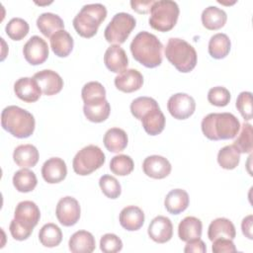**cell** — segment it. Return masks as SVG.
Returning a JSON list of instances; mask_svg holds the SVG:
<instances>
[{
	"mask_svg": "<svg viewBox=\"0 0 253 253\" xmlns=\"http://www.w3.org/2000/svg\"><path fill=\"white\" fill-rule=\"evenodd\" d=\"M81 97L85 106H96L106 101L105 87L98 81L86 83L81 90Z\"/></svg>",
	"mask_w": 253,
	"mask_h": 253,
	"instance_id": "cell-28",
	"label": "cell"
},
{
	"mask_svg": "<svg viewBox=\"0 0 253 253\" xmlns=\"http://www.w3.org/2000/svg\"><path fill=\"white\" fill-rule=\"evenodd\" d=\"M147 232L154 242L166 243L173 236V224L168 217L158 215L150 221Z\"/></svg>",
	"mask_w": 253,
	"mask_h": 253,
	"instance_id": "cell-14",
	"label": "cell"
},
{
	"mask_svg": "<svg viewBox=\"0 0 253 253\" xmlns=\"http://www.w3.org/2000/svg\"><path fill=\"white\" fill-rule=\"evenodd\" d=\"M190 203L188 193L182 189L171 190L165 197L164 206L168 212L172 214H179L184 211Z\"/></svg>",
	"mask_w": 253,
	"mask_h": 253,
	"instance_id": "cell-24",
	"label": "cell"
},
{
	"mask_svg": "<svg viewBox=\"0 0 253 253\" xmlns=\"http://www.w3.org/2000/svg\"><path fill=\"white\" fill-rule=\"evenodd\" d=\"M39 150L33 144H21L14 149V162L22 168L34 167L39 161Z\"/></svg>",
	"mask_w": 253,
	"mask_h": 253,
	"instance_id": "cell-26",
	"label": "cell"
},
{
	"mask_svg": "<svg viewBox=\"0 0 253 253\" xmlns=\"http://www.w3.org/2000/svg\"><path fill=\"white\" fill-rule=\"evenodd\" d=\"M252 219L253 216L252 214L247 215L246 217L243 218L242 222H241V229H242V233L248 238V239H252Z\"/></svg>",
	"mask_w": 253,
	"mask_h": 253,
	"instance_id": "cell-49",
	"label": "cell"
},
{
	"mask_svg": "<svg viewBox=\"0 0 253 253\" xmlns=\"http://www.w3.org/2000/svg\"><path fill=\"white\" fill-rule=\"evenodd\" d=\"M153 3H154L153 0H146V1L132 0L130 1V6L138 14H147L148 12H150V9Z\"/></svg>",
	"mask_w": 253,
	"mask_h": 253,
	"instance_id": "cell-48",
	"label": "cell"
},
{
	"mask_svg": "<svg viewBox=\"0 0 253 253\" xmlns=\"http://www.w3.org/2000/svg\"><path fill=\"white\" fill-rule=\"evenodd\" d=\"M103 142L105 147L114 153H118L123 151L128 142L126 132L120 127H112L109 128L103 138Z\"/></svg>",
	"mask_w": 253,
	"mask_h": 253,
	"instance_id": "cell-29",
	"label": "cell"
},
{
	"mask_svg": "<svg viewBox=\"0 0 253 253\" xmlns=\"http://www.w3.org/2000/svg\"><path fill=\"white\" fill-rule=\"evenodd\" d=\"M115 86L125 93H131L139 90L143 84L142 74L133 68L126 69L115 78Z\"/></svg>",
	"mask_w": 253,
	"mask_h": 253,
	"instance_id": "cell-18",
	"label": "cell"
},
{
	"mask_svg": "<svg viewBox=\"0 0 253 253\" xmlns=\"http://www.w3.org/2000/svg\"><path fill=\"white\" fill-rule=\"evenodd\" d=\"M48 53L49 50L46 42L39 36H33L23 47L24 57L32 65L43 63L47 59Z\"/></svg>",
	"mask_w": 253,
	"mask_h": 253,
	"instance_id": "cell-12",
	"label": "cell"
},
{
	"mask_svg": "<svg viewBox=\"0 0 253 253\" xmlns=\"http://www.w3.org/2000/svg\"><path fill=\"white\" fill-rule=\"evenodd\" d=\"M164 52L168 61L180 72L188 73L196 67L198 58L196 49L185 40L170 38Z\"/></svg>",
	"mask_w": 253,
	"mask_h": 253,
	"instance_id": "cell-4",
	"label": "cell"
},
{
	"mask_svg": "<svg viewBox=\"0 0 253 253\" xmlns=\"http://www.w3.org/2000/svg\"><path fill=\"white\" fill-rule=\"evenodd\" d=\"M129 48L133 58L147 68L157 67L162 62L163 45L158 38L149 32H139L131 41Z\"/></svg>",
	"mask_w": 253,
	"mask_h": 253,
	"instance_id": "cell-1",
	"label": "cell"
},
{
	"mask_svg": "<svg viewBox=\"0 0 253 253\" xmlns=\"http://www.w3.org/2000/svg\"><path fill=\"white\" fill-rule=\"evenodd\" d=\"M231 42L227 35L223 33H217L210 39L209 42V53L212 58L221 59L224 58L230 51Z\"/></svg>",
	"mask_w": 253,
	"mask_h": 253,
	"instance_id": "cell-32",
	"label": "cell"
},
{
	"mask_svg": "<svg viewBox=\"0 0 253 253\" xmlns=\"http://www.w3.org/2000/svg\"><path fill=\"white\" fill-rule=\"evenodd\" d=\"M80 205L76 199L70 196L61 198L56 206L55 214L58 221L64 226H72L80 218Z\"/></svg>",
	"mask_w": 253,
	"mask_h": 253,
	"instance_id": "cell-10",
	"label": "cell"
},
{
	"mask_svg": "<svg viewBox=\"0 0 253 253\" xmlns=\"http://www.w3.org/2000/svg\"><path fill=\"white\" fill-rule=\"evenodd\" d=\"M74 41L71 35L63 30H59L50 37V47L58 57H66L73 49Z\"/></svg>",
	"mask_w": 253,
	"mask_h": 253,
	"instance_id": "cell-25",
	"label": "cell"
},
{
	"mask_svg": "<svg viewBox=\"0 0 253 253\" xmlns=\"http://www.w3.org/2000/svg\"><path fill=\"white\" fill-rule=\"evenodd\" d=\"M2 127L18 138H27L34 133L36 121L34 116L18 106H8L1 113Z\"/></svg>",
	"mask_w": 253,
	"mask_h": 253,
	"instance_id": "cell-3",
	"label": "cell"
},
{
	"mask_svg": "<svg viewBox=\"0 0 253 253\" xmlns=\"http://www.w3.org/2000/svg\"><path fill=\"white\" fill-rule=\"evenodd\" d=\"M68 246L69 250L73 253H91L95 250L96 242L91 232L78 230L71 235Z\"/></svg>",
	"mask_w": 253,
	"mask_h": 253,
	"instance_id": "cell-22",
	"label": "cell"
},
{
	"mask_svg": "<svg viewBox=\"0 0 253 253\" xmlns=\"http://www.w3.org/2000/svg\"><path fill=\"white\" fill-rule=\"evenodd\" d=\"M135 25L136 21L130 14L125 12L117 13L105 28V39L110 43H124L135 28Z\"/></svg>",
	"mask_w": 253,
	"mask_h": 253,
	"instance_id": "cell-8",
	"label": "cell"
},
{
	"mask_svg": "<svg viewBox=\"0 0 253 253\" xmlns=\"http://www.w3.org/2000/svg\"><path fill=\"white\" fill-rule=\"evenodd\" d=\"M123 248V241L114 233H106L100 239V249L104 253H116Z\"/></svg>",
	"mask_w": 253,
	"mask_h": 253,
	"instance_id": "cell-44",
	"label": "cell"
},
{
	"mask_svg": "<svg viewBox=\"0 0 253 253\" xmlns=\"http://www.w3.org/2000/svg\"><path fill=\"white\" fill-rule=\"evenodd\" d=\"M184 252H186V253H190V252L205 253V252H207V247H206L205 242L202 239L196 238V239L187 241V244L184 248Z\"/></svg>",
	"mask_w": 253,
	"mask_h": 253,
	"instance_id": "cell-47",
	"label": "cell"
},
{
	"mask_svg": "<svg viewBox=\"0 0 253 253\" xmlns=\"http://www.w3.org/2000/svg\"><path fill=\"white\" fill-rule=\"evenodd\" d=\"M14 92L19 99L27 103L38 101L42 93L34 77H22L18 79L14 84Z\"/></svg>",
	"mask_w": 253,
	"mask_h": 253,
	"instance_id": "cell-16",
	"label": "cell"
},
{
	"mask_svg": "<svg viewBox=\"0 0 253 253\" xmlns=\"http://www.w3.org/2000/svg\"><path fill=\"white\" fill-rule=\"evenodd\" d=\"M107 17V9L103 4L94 3L84 5L73 19V27L76 33L86 39L92 38Z\"/></svg>",
	"mask_w": 253,
	"mask_h": 253,
	"instance_id": "cell-5",
	"label": "cell"
},
{
	"mask_svg": "<svg viewBox=\"0 0 253 253\" xmlns=\"http://www.w3.org/2000/svg\"><path fill=\"white\" fill-rule=\"evenodd\" d=\"M38 184L36 174L28 168H23L17 171L13 176V185L18 192H32Z\"/></svg>",
	"mask_w": 253,
	"mask_h": 253,
	"instance_id": "cell-33",
	"label": "cell"
},
{
	"mask_svg": "<svg viewBox=\"0 0 253 253\" xmlns=\"http://www.w3.org/2000/svg\"><path fill=\"white\" fill-rule=\"evenodd\" d=\"M142 169L144 174L150 178L163 179L170 174L172 166L167 158L160 155H150L143 160Z\"/></svg>",
	"mask_w": 253,
	"mask_h": 253,
	"instance_id": "cell-15",
	"label": "cell"
},
{
	"mask_svg": "<svg viewBox=\"0 0 253 253\" xmlns=\"http://www.w3.org/2000/svg\"><path fill=\"white\" fill-rule=\"evenodd\" d=\"M208 101L216 107H225L230 101V92L222 86L212 87L209 90Z\"/></svg>",
	"mask_w": 253,
	"mask_h": 253,
	"instance_id": "cell-42",
	"label": "cell"
},
{
	"mask_svg": "<svg viewBox=\"0 0 253 253\" xmlns=\"http://www.w3.org/2000/svg\"><path fill=\"white\" fill-rule=\"evenodd\" d=\"M104 63L110 71L114 73H121L126 69L128 59L124 48L119 44H112L105 52Z\"/></svg>",
	"mask_w": 253,
	"mask_h": 253,
	"instance_id": "cell-19",
	"label": "cell"
},
{
	"mask_svg": "<svg viewBox=\"0 0 253 253\" xmlns=\"http://www.w3.org/2000/svg\"><path fill=\"white\" fill-rule=\"evenodd\" d=\"M37 27L46 38H50L54 33L64 29L63 20L53 13H42L37 19Z\"/></svg>",
	"mask_w": 253,
	"mask_h": 253,
	"instance_id": "cell-30",
	"label": "cell"
},
{
	"mask_svg": "<svg viewBox=\"0 0 253 253\" xmlns=\"http://www.w3.org/2000/svg\"><path fill=\"white\" fill-rule=\"evenodd\" d=\"M167 109L174 119L186 120L194 114L196 102L192 96L186 93H176L169 98Z\"/></svg>",
	"mask_w": 253,
	"mask_h": 253,
	"instance_id": "cell-9",
	"label": "cell"
},
{
	"mask_svg": "<svg viewBox=\"0 0 253 253\" xmlns=\"http://www.w3.org/2000/svg\"><path fill=\"white\" fill-rule=\"evenodd\" d=\"M42 175L48 184H56L63 181L67 175L66 163L59 157L47 159L42 167Z\"/></svg>",
	"mask_w": 253,
	"mask_h": 253,
	"instance_id": "cell-17",
	"label": "cell"
},
{
	"mask_svg": "<svg viewBox=\"0 0 253 253\" xmlns=\"http://www.w3.org/2000/svg\"><path fill=\"white\" fill-rule=\"evenodd\" d=\"M140 121L146 133L150 135H157L163 131L166 119L158 106L147 111Z\"/></svg>",
	"mask_w": 253,
	"mask_h": 253,
	"instance_id": "cell-21",
	"label": "cell"
},
{
	"mask_svg": "<svg viewBox=\"0 0 253 253\" xmlns=\"http://www.w3.org/2000/svg\"><path fill=\"white\" fill-rule=\"evenodd\" d=\"M179 6L175 1H154L150 9L149 25L158 32H168L174 28L179 17Z\"/></svg>",
	"mask_w": 253,
	"mask_h": 253,
	"instance_id": "cell-6",
	"label": "cell"
},
{
	"mask_svg": "<svg viewBox=\"0 0 253 253\" xmlns=\"http://www.w3.org/2000/svg\"><path fill=\"white\" fill-rule=\"evenodd\" d=\"M133 168H134V163L132 158L126 154L116 155L110 161L111 171L118 176L128 175L132 172Z\"/></svg>",
	"mask_w": 253,
	"mask_h": 253,
	"instance_id": "cell-37",
	"label": "cell"
},
{
	"mask_svg": "<svg viewBox=\"0 0 253 253\" xmlns=\"http://www.w3.org/2000/svg\"><path fill=\"white\" fill-rule=\"evenodd\" d=\"M41 211L39 207L32 201L20 202L14 212V220L24 228L33 231L34 227L39 223Z\"/></svg>",
	"mask_w": 253,
	"mask_h": 253,
	"instance_id": "cell-11",
	"label": "cell"
},
{
	"mask_svg": "<svg viewBox=\"0 0 253 253\" xmlns=\"http://www.w3.org/2000/svg\"><path fill=\"white\" fill-rule=\"evenodd\" d=\"M111 112V106L106 100L104 103L96 106H85L83 107V113L86 119L92 123H102L106 121Z\"/></svg>",
	"mask_w": 253,
	"mask_h": 253,
	"instance_id": "cell-36",
	"label": "cell"
},
{
	"mask_svg": "<svg viewBox=\"0 0 253 253\" xmlns=\"http://www.w3.org/2000/svg\"><path fill=\"white\" fill-rule=\"evenodd\" d=\"M106 157L101 148L94 144H89L79 150L72 161V167L76 174L86 176L101 168Z\"/></svg>",
	"mask_w": 253,
	"mask_h": 253,
	"instance_id": "cell-7",
	"label": "cell"
},
{
	"mask_svg": "<svg viewBox=\"0 0 253 253\" xmlns=\"http://www.w3.org/2000/svg\"><path fill=\"white\" fill-rule=\"evenodd\" d=\"M239 161L240 152L233 144L222 147L217 153V162L223 169L232 170L237 167Z\"/></svg>",
	"mask_w": 253,
	"mask_h": 253,
	"instance_id": "cell-35",
	"label": "cell"
},
{
	"mask_svg": "<svg viewBox=\"0 0 253 253\" xmlns=\"http://www.w3.org/2000/svg\"><path fill=\"white\" fill-rule=\"evenodd\" d=\"M99 186L103 194L109 199H117L122 193L120 182L111 175H103L99 180Z\"/></svg>",
	"mask_w": 253,
	"mask_h": 253,
	"instance_id": "cell-41",
	"label": "cell"
},
{
	"mask_svg": "<svg viewBox=\"0 0 253 253\" xmlns=\"http://www.w3.org/2000/svg\"><path fill=\"white\" fill-rule=\"evenodd\" d=\"M9 229H10V233H11L12 237L16 240H19V241H23V240L28 239L31 236L32 232H33L31 230H28V229L24 228L20 224H18L14 219L11 220Z\"/></svg>",
	"mask_w": 253,
	"mask_h": 253,
	"instance_id": "cell-46",
	"label": "cell"
},
{
	"mask_svg": "<svg viewBox=\"0 0 253 253\" xmlns=\"http://www.w3.org/2000/svg\"><path fill=\"white\" fill-rule=\"evenodd\" d=\"M202 23L203 26L208 30H218L222 28L227 20L226 13L216 7V6H209L202 13Z\"/></svg>",
	"mask_w": 253,
	"mask_h": 253,
	"instance_id": "cell-31",
	"label": "cell"
},
{
	"mask_svg": "<svg viewBox=\"0 0 253 253\" xmlns=\"http://www.w3.org/2000/svg\"><path fill=\"white\" fill-rule=\"evenodd\" d=\"M236 108L244 121H250L252 119V94L251 92H241L236 100Z\"/></svg>",
	"mask_w": 253,
	"mask_h": 253,
	"instance_id": "cell-43",
	"label": "cell"
},
{
	"mask_svg": "<svg viewBox=\"0 0 253 253\" xmlns=\"http://www.w3.org/2000/svg\"><path fill=\"white\" fill-rule=\"evenodd\" d=\"M119 220L125 229L135 231L144 223V212L136 206H127L121 211Z\"/></svg>",
	"mask_w": 253,
	"mask_h": 253,
	"instance_id": "cell-20",
	"label": "cell"
},
{
	"mask_svg": "<svg viewBox=\"0 0 253 253\" xmlns=\"http://www.w3.org/2000/svg\"><path fill=\"white\" fill-rule=\"evenodd\" d=\"M233 145L240 153H251L252 145V126L248 123L242 125V128L238 137L233 141Z\"/></svg>",
	"mask_w": 253,
	"mask_h": 253,
	"instance_id": "cell-39",
	"label": "cell"
},
{
	"mask_svg": "<svg viewBox=\"0 0 253 253\" xmlns=\"http://www.w3.org/2000/svg\"><path fill=\"white\" fill-rule=\"evenodd\" d=\"M158 107V103L156 102V100H154L151 97H146V96H142V97H138L136 99H134L131 104H130V112L132 114V116L137 119V120H141L142 116L149 110Z\"/></svg>",
	"mask_w": 253,
	"mask_h": 253,
	"instance_id": "cell-40",
	"label": "cell"
},
{
	"mask_svg": "<svg viewBox=\"0 0 253 253\" xmlns=\"http://www.w3.org/2000/svg\"><path fill=\"white\" fill-rule=\"evenodd\" d=\"M34 78L37 80L42 92L46 96L59 93L63 87V80L60 75L50 69H43L35 73Z\"/></svg>",
	"mask_w": 253,
	"mask_h": 253,
	"instance_id": "cell-13",
	"label": "cell"
},
{
	"mask_svg": "<svg viewBox=\"0 0 253 253\" xmlns=\"http://www.w3.org/2000/svg\"><path fill=\"white\" fill-rule=\"evenodd\" d=\"M30 30L27 21L22 18H13L6 25L5 31L8 37L13 41H21L24 39Z\"/></svg>",
	"mask_w": 253,
	"mask_h": 253,
	"instance_id": "cell-38",
	"label": "cell"
},
{
	"mask_svg": "<svg viewBox=\"0 0 253 253\" xmlns=\"http://www.w3.org/2000/svg\"><path fill=\"white\" fill-rule=\"evenodd\" d=\"M211 250L213 253H230L235 252L236 247L232 241V239L229 238H217L212 241V247Z\"/></svg>",
	"mask_w": 253,
	"mask_h": 253,
	"instance_id": "cell-45",
	"label": "cell"
},
{
	"mask_svg": "<svg viewBox=\"0 0 253 253\" xmlns=\"http://www.w3.org/2000/svg\"><path fill=\"white\" fill-rule=\"evenodd\" d=\"M236 235L235 226L231 220L225 217H218L213 219L208 229V237L211 241L217 238L234 239Z\"/></svg>",
	"mask_w": 253,
	"mask_h": 253,
	"instance_id": "cell-23",
	"label": "cell"
},
{
	"mask_svg": "<svg viewBox=\"0 0 253 253\" xmlns=\"http://www.w3.org/2000/svg\"><path fill=\"white\" fill-rule=\"evenodd\" d=\"M203 224L201 219L195 216H186L178 225V236L182 241H190L202 236Z\"/></svg>",
	"mask_w": 253,
	"mask_h": 253,
	"instance_id": "cell-27",
	"label": "cell"
},
{
	"mask_svg": "<svg viewBox=\"0 0 253 253\" xmlns=\"http://www.w3.org/2000/svg\"><path fill=\"white\" fill-rule=\"evenodd\" d=\"M240 126L238 119L231 113H211L201 124L204 135L211 140L234 138Z\"/></svg>",
	"mask_w": 253,
	"mask_h": 253,
	"instance_id": "cell-2",
	"label": "cell"
},
{
	"mask_svg": "<svg viewBox=\"0 0 253 253\" xmlns=\"http://www.w3.org/2000/svg\"><path fill=\"white\" fill-rule=\"evenodd\" d=\"M39 239L44 247H55L59 245L62 240L61 229L52 222L46 223L40 229Z\"/></svg>",
	"mask_w": 253,
	"mask_h": 253,
	"instance_id": "cell-34",
	"label": "cell"
}]
</instances>
